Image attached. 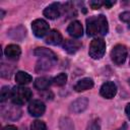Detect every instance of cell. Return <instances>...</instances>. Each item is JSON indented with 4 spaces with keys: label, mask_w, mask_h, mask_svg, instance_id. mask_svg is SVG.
<instances>
[{
    "label": "cell",
    "mask_w": 130,
    "mask_h": 130,
    "mask_svg": "<svg viewBox=\"0 0 130 130\" xmlns=\"http://www.w3.org/2000/svg\"><path fill=\"white\" fill-rule=\"evenodd\" d=\"M109 31L107 17L103 14L90 16L86 19V32L90 37H102Z\"/></svg>",
    "instance_id": "1"
},
{
    "label": "cell",
    "mask_w": 130,
    "mask_h": 130,
    "mask_svg": "<svg viewBox=\"0 0 130 130\" xmlns=\"http://www.w3.org/2000/svg\"><path fill=\"white\" fill-rule=\"evenodd\" d=\"M31 98V90L25 86H15L11 90V100L14 105L21 106L27 103Z\"/></svg>",
    "instance_id": "2"
},
{
    "label": "cell",
    "mask_w": 130,
    "mask_h": 130,
    "mask_svg": "<svg viewBox=\"0 0 130 130\" xmlns=\"http://www.w3.org/2000/svg\"><path fill=\"white\" fill-rule=\"evenodd\" d=\"M106 52V43L103 39H93L89 45V50H88V54L89 56L94 59V60H98V59H101L104 54Z\"/></svg>",
    "instance_id": "3"
},
{
    "label": "cell",
    "mask_w": 130,
    "mask_h": 130,
    "mask_svg": "<svg viewBox=\"0 0 130 130\" xmlns=\"http://www.w3.org/2000/svg\"><path fill=\"white\" fill-rule=\"evenodd\" d=\"M111 58L116 65H122L127 58V48L121 44L116 45L111 52Z\"/></svg>",
    "instance_id": "4"
},
{
    "label": "cell",
    "mask_w": 130,
    "mask_h": 130,
    "mask_svg": "<svg viewBox=\"0 0 130 130\" xmlns=\"http://www.w3.org/2000/svg\"><path fill=\"white\" fill-rule=\"evenodd\" d=\"M49 24L46 20L44 19H36L31 22V29H32V32L36 37L38 38H42L44 37L45 35H47L49 32Z\"/></svg>",
    "instance_id": "5"
},
{
    "label": "cell",
    "mask_w": 130,
    "mask_h": 130,
    "mask_svg": "<svg viewBox=\"0 0 130 130\" xmlns=\"http://www.w3.org/2000/svg\"><path fill=\"white\" fill-rule=\"evenodd\" d=\"M28 113L34 117H41L46 111L45 104L40 100H34L28 105Z\"/></svg>",
    "instance_id": "6"
},
{
    "label": "cell",
    "mask_w": 130,
    "mask_h": 130,
    "mask_svg": "<svg viewBox=\"0 0 130 130\" xmlns=\"http://www.w3.org/2000/svg\"><path fill=\"white\" fill-rule=\"evenodd\" d=\"M100 93L105 99H113L117 93V85L113 81H106L101 86Z\"/></svg>",
    "instance_id": "7"
},
{
    "label": "cell",
    "mask_w": 130,
    "mask_h": 130,
    "mask_svg": "<svg viewBox=\"0 0 130 130\" xmlns=\"http://www.w3.org/2000/svg\"><path fill=\"white\" fill-rule=\"evenodd\" d=\"M44 15L49 19H56L60 16L61 5L60 3H52L44 9Z\"/></svg>",
    "instance_id": "8"
},
{
    "label": "cell",
    "mask_w": 130,
    "mask_h": 130,
    "mask_svg": "<svg viewBox=\"0 0 130 130\" xmlns=\"http://www.w3.org/2000/svg\"><path fill=\"white\" fill-rule=\"evenodd\" d=\"M67 32L69 36H71L73 38H80L83 34V28H82L81 22L78 20L72 21L67 27Z\"/></svg>",
    "instance_id": "9"
},
{
    "label": "cell",
    "mask_w": 130,
    "mask_h": 130,
    "mask_svg": "<svg viewBox=\"0 0 130 130\" xmlns=\"http://www.w3.org/2000/svg\"><path fill=\"white\" fill-rule=\"evenodd\" d=\"M62 42H63L62 35L56 29H53L50 32H48L46 37V43L52 46H59Z\"/></svg>",
    "instance_id": "10"
},
{
    "label": "cell",
    "mask_w": 130,
    "mask_h": 130,
    "mask_svg": "<svg viewBox=\"0 0 130 130\" xmlns=\"http://www.w3.org/2000/svg\"><path fill=\"white\" fill-rule=\"evenodd\" d=\"M5 56L10 59V60H17L21 54V50H20V47L17 46V45H8L6 48H5Z\"/></svg>",
    "instance_id": "11"
},
{
    "label": "cell",
    "mask_w": 130,
    "mask_h": 130,
    "mask_svg": "<svg viewBox=\"0 0 130 130\" xmlns=\"http://www.w3.org/2000/svg\"><path fill=\"white\" fill-rule=\"evenodd\" d=\"M34 54L37 57H41L43 59H48L51 61H56L57 60V56L55 55V53L47 48H37L34 51Z\"/></svg>",
    "instance_id": "12"
},
{
    "label": "cell",
    "mask_w": 130,
    "mask_h": 130,
    "mask_svg": "<svg viewBox=\"0 0 130 130\" xmlns=\"http://www.w3.org/2000/svg\"><path fill=\"white\" fill-rule=\"evenodd\" d=\"M88 106V100L84 96L82 98H78L77 100H75L72 105H71V110L76 113V114H79L81 112H83Z\"/></svg>",
    "instance_id": "13"
},
{
    "label": "cell",
    "mask_w": 130,
    "mask_h": 130,
    "mask_svg": "<svg viewBox=\"0 0 130 130\" xmlns=\"http://www.w3.org/2000/svg\"><path fill=\"white\" fill-rule=\"evenodd\" d=\"M81 45L82 44H81L80 41H77V40H66L63 43V49L69 54H74L80 49Z\"/></svg>",
    "instance_id": "14"
},
{
    "label": "cell",
    "mask_w": 130,
    "mask_h": 130,
    "mask_svg": "<svg viewBox=\"0 0 130 130\" xmlns=\"http://www.w3.org/2000/svg\"><path fill=\"white\" fill-rule=\"evenodd\" d=\"M92 86H93L92 79L91 78H88V77H85V78L80 79L74 85V90L77 91V92H80V91H84V90L90 89V88H92Z\"/></svg>",
    "instance_id": "15"
},
{
    "label": "cell",
    "mask_w": 130,
    "mask_h": 130,
    "mask_svg": "<svg viewBox=\"0 0 130 130\" xmlns=\"http://www.w3.org/2000/svg\"><path fill=\"white\" fill-rule=\"evenodd\" d=\"M15 81L20 85H24V84H28L29 82H31L32 77L24 71H18L15 74Z\"/></svg>",
    "instance_id": "16"
},
{
    "label": "cell",
    "mask_w": 130,
    "mask_h": 130,
    "mask_svg": "<svg viewBox=\"0 0 130 130\" xmlns=\"http://www.w3.org/2000/svg\"><path fill=\"white\" fill-rule=\"evenodd\" d=\"M34 85L36 88L40 89V90H45L47 88H49V86L51 85V79L46 77V76H41V77H38L35 82H34Z\"/></svg>",
    "instance_id": "17"
},
{
    "label": "cell",
    "mask_w": 130,
    "mask_h": 130,
    "mask_svg": "<svg viewBox=\"0 0 130 130\" xmlns=\"http://www.w3.org/2000/svg\"><path fill=\"white\" fill-rule=\"evenodd\" d=\"M67 82V74L66 73H59L57 76L53 78V83L57 86H63Z\"/></svg>",
    "instance_id": "18"
},
{
    "label": "cell",
    "mask_w": 130,
    "mask_h": 130,
    "mask_svg": "<svg viewBox=\"0 0 130 130\" xmlns=\"http://www.w3.org/2000/svg\"><path fill=\"white\" fill-rule=\"evenodd\" d=\"M50 62H51V60H48V59H43V60H41L40 62L37 63L36 70H37V71H45V70H48V69L51 67Z\"/></svg>",
    "instance_id": "19"
},
{
    "label": "cell",
    "mask_w": 130,
    "mask_h": 130,
    "mask_svg": "<svg viewBox=\"0 0 130 130\" xmlns=\"http://www.w3.org/2000/svg\"><path fill=\"white\" fill-rule=\"evenodd\" d=\"M11 90L9 88V86H3L2 89H1V92H0V101L3 103L5 101L8 100V98H11Z\"/></svg>",
    "instance_id": "20"
},
{
    "label": "cell",
    "mask_w": 130,
    "mask_h": 130,
    "mask_svg": "<svg viewBox=\"0 0 130 130\" xmlns=\"http://www.w3.org/2000/svg\"><path fill=\"white\" fill-rule=\"evenodd\" d=\"M30 130H47V126L45 122L41 120H36L30 125Z\"/></svg>",
    "instance_id": "21"
},
{
    "label": "cell",
    "mask_w": 130,
    "mask_h": 130,
    "mask_svg": "<svg viewBox=\"0 0 130 130\" xmlns=\"http://www.w3.org/2000/svg\"><path fill=\"white\" fill-rule=\"evenodd\" d=\"M120 19L126 23H128V27L130 28V11H125L120 14Z\"/></svg>",
    "instance_id": "22"
},
{
    "label": "cell",
    "mask_w": 130,
    "mask_h": 130,
    "mask_svg": "<svg viewBox=\"0 0 130 130\" xmlns=\"http://www.w3.org/2000/svg\"><path fill=\"white\" fill-rule=\"evenodd\" d=\"M60 124H64V127H61V129H62V130H73V129H74V128L68 127V126H72V127H73V125H72L71 121H70L69 119H67V118H65L63 121H61V123H60Z\"/></svg>",
    "instance_id": "23"
},
{
    "label": "cell",
    "mask_w": 130,
    "mask_h": 130,
    "mask_svg": "<svg viewBox=\"0 0 130 130\" xmlns=\"http://www.w3.org/2000/svg\"><path fill=\"white\" fill-rule=\"evenodd\" d=\"M86 130H101V126L96 121H92L88 124Z\"/></svg>",
    "instance_id": "24"
},
{
    "label": "cell",
    "mask_w": 130,
    "mask_h": 130,
    "mask_svg": "<svg viewBox=\"0 0 130 130\" xmlns=\"http://www.w3.org/2000/svg\"><path fill=\"white\" fill-rule=\"evenodd\" d=\"M102 5H103V2H102V1H98V0L89 1V6H90L92 9H99Z\"/></svg>",
    "instance_id": "25"
},
{
    "label": "cell",
    "mask_w": 130,
    "mask_h": 130,
    "mask_svg": "<svg viewBox=\"0 0 130 130\" xmlns=\"http://www.w3.org/2000/svg\"><path fill=\"white\" fill-rule=\"evenodd\" d=\"M115 3H116L115 1H109V0H106V1L103 2V5H104L106 8H111Z\"/></svg>",
    "instance_id": "26"
},
{
    "label": "cell",
    "mask_w": 130,
    "mask_h": 130,
    "mask_svg": "<svg viewBox=\"0 0 130 130\" xmlns=\"http://www.w3.org/2000/svg\"><path fill=\"white\" fill-rule=\"evenodd\" d=\"M2 130H17V128H16L14 125H7V126H5Z\"/></svg>",
    "instance_id": "27"
},
{
    "label": "cell",
    "mask_w": 130,
    "mask_h": 130,
    "mask_svg": "<svg viewBox=\"0 0 130 130\" xmlns=\"http://www.w3.org/2000/svg\"><path fill=\"white\" fill-rule=\"evenodd\" d=\"M125 113H126V115H127L128 119L130 120V103L126 106V108H125Z\"/></svg>",
    "instance_id": "28"
},
{
    "label": "cell",
    "mask_w": 130,
    "mask_h": 130,
    "mask_svg": "<svg viewBox=\"0 0 130 130\" xmlns=\"http://www.w3.org/2000/svg\"><path fill=\"white\" fill-rule=\"evenodd\" d=\"M129 84H130V79H129Z\"/></svg>",
    "instance_id": "29"
}]
</instances>
